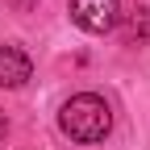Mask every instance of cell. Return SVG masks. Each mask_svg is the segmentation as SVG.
Returning <instances> with one entry per match:
<instances>
[{
    "instance_id": "cell-2",
    "label": "cell",
    "mask_w": 150,
    "mask_h": 150,
    "mask_svg": "<svg viewBox=\"0 0 150 150\" xmlns=\"http://www.w3.org/2000/svg\"><path fill=\"white\" fill-rule=\"evenodd\" d=\"M71 21L83 33H108L117 25V0H71Z\"/></svg>"
},
{
    "instance_id": "cell-1",
    "label": "cell",
    "mask_w": 150,
    "mask_h": 150,
    "mask_svg": "<svg viewBox=\"0 0 150 150\" xmlns=\"http://www.w3.org/2000/svg\"><path fill=\"white\" fill-rule=\"evenodd\" d=\"M59 129L71 138V142H104L108 129H112V108L104 96L96 92H79V96H71L63 108H59Z\"/></svg>"
},
{
    "instance_id": "cell-4",
    "label": "cell",
    "mask_w": 150,
    "mask_h": 150,
    "mask_svg": "<svg viewBox=\"0 0 150 150\" xmlns=\"http://www.w3.org/2000/svg\"><path fill=\"white\" fill-rule=\"evenodd\" d=\"M4 134H8V117L0 112V142H4Z\"/></svg>"
},
{
    "instance_id": "cell-3",
    "label": "cell",
    "mask_w": 150,
    "mask_h": 150,
    "mask_svg": "<svg viewBox=\"0 0 150 150\" xmlns=\"http://www.w3.org/2000/svg\"><path fill=\"white\" fill-rule=\"evenodd\" d=\"M33 75V63L21 46H0V88H21L29 83Z\"/></svg>"
}]
</instances>
